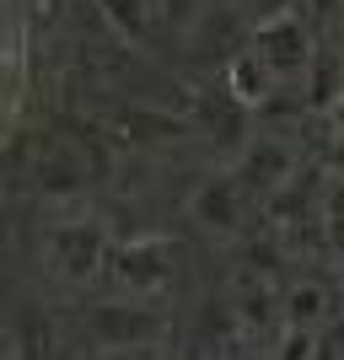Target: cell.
I'll list each match as a JSON object with an SVG mask.
<instances>
[{
    "label": "cell",
    "instance_id": "6da1fadb",
    "mask_svg": "<svg viewBox=\"0 0 344 360\" xmlns=\"http://www.w3.org/2000/svg\"><path fill=\"white\" fill-rule=\"evenodd\" d=\"M108 231L97 221H65L49 231V269L65 285H87L97 269H108Z\"/></svg>",
    "mask_w": 344,
    "mask_h": 360
},
{
    "label": "cell",
    "instance_id": "7a4b0ae2",
    "mask_svg": "<svg viewBox=\"0 0 344 360\" xmlns=\"http://www.w3.org/2000/svg\"><path fill=\"white\" fill-rule=\"evenodd\" d=\"M172 264H178V258H172V242L167 237H129L108 253V274H113L129 296H156V290H167Z\"/></svg>",
    "mask_w": 344,
    "mask_h": 360
},
{
    "label": "cell",
    "instance_id": "3957f363",
    "mask_svg": "<svg viewBox=\"0 0 344 360\" xmlns=\"http://www.w3.org/2000/svg\"><path fill=\"white\" fill-rule=\"evenodd\" d=\"M231 172H237V183L248 188V194L274 199V194L285 188V183H291V178L301 172L296 140H285V135H258V140H248Z\"/></svg>",
    "mask_w": 344,
    "mask_h": 360
},
{
    "label": "cell",
    "instance_id": "277c9868",
    "mask_svg": "<svg viewBox=\"0 0 344 360\" xmlns=\"http://www.w3.org/2000/svg\"><path fill=\"white\" fill-rule=\"evenodd\" d=\"M189 215L210 237H237L242 221H248V188L237 183V172H210L189 194Z\"/></svg>",
    "mask_w": 344,
    "mask_h": 360
},
{
    "label": "cell",
    "instance_id": "5b68a950",
    "mask_svg": "<svg viewBox=\"0 0 344 360\" xmlns=\"http://www.w3.org/2000/svg\"><path fill=\"white\" fill-rule=\"evenodd\" d=\"M248 49L253 54H264L269 60V70L280 75V81H296L312 70L317 60V44H312V27L301 22V16H285V22H269V27H258L253 38H248Z\"/></svg>",
    "mask_w": 344,
    "mask_h": 360
},
{
    "label": "cell",
    "instance_id": "8992f818",
    "mask_svg": "<svg viewBox=\"0 0 344 360\" xmlns=\"http://www.w3.org/2000/svg\"><path fill=\"white\" fill-rule=\"evenodd\" d=\"M91 339L113 345V349L156 345L162 339V317L151 307H140V301H103V307H91Z\"/></svg>",
    "mask_w": 344,
    "mask_h": 360
},
{
    "label": "cell",
    "instance_id": "52a82bcc",
    "mask_svg": "<svg viewBox=\"0 0 344 360\" xmlns=\"http://www.w3.org/2000/svg\"><path fill=\"white\" fill-rule=\"evenodd\" d=\"M280 75L269 70V60L264 54H253V49H242V54H231L226 60V91H231V103L237 108H269L274 97H280Z\"/></svg>",
    "mask_w": 344,
    "mask_h": 360
},
{
    "label": "cell",
    "instance_id": "ba28073f",
    "mask_svg": "<svg viewBox=\"0 0 344 360\" xmlns=\"http://www.w3.org/2000/svg\"><path fill=\"white\" fill-rule=\"evenodd\" d=\"M108 129L119 140H129V150H151L162 146V140L183 135V119H172V113H162V108H119V113H108Z\"/></svg>",
    "mask_w": 344,
    "mask_h": 360
},
{
    "label": "cell",
    "instance_id": "9c48e42d",
    "mask_svg": "<svg viewBox=\"0 0 344 360\" xmlns=\"http://www.w3.org/2000/svg\"><path fill=\"white\" fill-rule=\"evenodd\" d=\"M333 312H339V301H333L329 280H291V285H285V328L323 333Z\"/></svg>",
    "mask_w": 344,
    "mask_h": 360
},
{
    "label": "cell",
    "instance_id": "30bf717a",
    "mask_svg": "<svg viewBox=\"0 0 344 360\" xmlns=\"http://www.w3.org/2000/svg\"><path fill=\"white\" fill-rule=\"evenodd\" d=\"M301 113L312 108V113H333L344 103V54L339 49H317L312 70L301 75Z\"/></svg>",
    "mask_w": 344,
    "mask_h": 360
},
{
    "label": "cell",
    "instance_id": "8fae6325",
    "mask_svg": "<svg viewBox=\"0 0 344 360\" xmlns=\"http://www.w3.org/2000/svg\"><path fill=\"white\" fill-rule=\"evenodd\" d=\"M87 178V162L75 156V150H44V162H38V183H44V194H75Z\"/></svg>",
    "mask_w": 344,
    "mask_h": 360
},
{
    "label": "cell",
    "instance_id": "7c38bea8",
    "mask_svg": "<svg viewBox=\"0 0 344 360\" xmlns=\"http://www.w3.org/2000/svg\"><path fill=\"white\" fill-rule=\"evenodd\" d=\"M317 231H323V248L344 258V183H339V178L323 183V205H317Z\"/></svg>",
    "mask_w": 344,
    "mask_h": 360
},
{
    "label": "cell",
    "instance_id": "4fadbf2b",
    "mask_svg": "<svg viewBox=\"0 0 344 360\" xmlns=\"http://www.w3.org/2000/svg\"><path fill=\"white\" fill-rule=\"evenodd\" d=\"M274 360H317L323 355V333L312 328H280L274 333V345H269Z\"/></svg>",
    "mask_w": 344,
    "mask_h": 360
},
{
    "label": "cell",
    "instance_id": "5bb4252c",
    "mask_svg": "<svg viewBox=\"0 0 344 360\" xmlns=\"http://www.w3.org/2000/svg\"><path fill=\"white\" fill-rule=\"evenodd\" d=\"M231 6H237L242 11V22H248V27H269V22H285V16H301V6H307V0H231Z\"/></svg>",
    "mask_w": 344,
    "mask_h": 360
},
{
    "label": "cell",
    "instance_id": "9a60e30c",
    "mask_svg": "<svg viewBox=\"0 0 344 360\" xmlns=\"http://www.w3.org/2000/svg\"><path fill=\"white\" fill-rule=\"evenodd\" d=\"M103 6V16L113 22V27H124V32H146L151 27V0H97Z\"/></svg>",
    "mask_w": 344,
    "mask_h": 360
},
{
    "label": "cell",
    "instance_id": "2e32d148",
    "mask_svg": "<svg viewBox=\"0 0 344 360\" xmlns=\"http://www.w3.org/2000/svg\"><path fill=\"white\" fill-rule=\"evenodd\" d=\"M323 172L344 183V129L329 119V140H323Z\"/></svg>",
    "mask_w": 344,
    "mask_h": 360
},
{
    "label": "cell",
    "instance_id": "e0dca14e",
    "mask_svg": "<svg viewBox=\"0 0 344 360\" xmlns=\"http://www.w3.org/2000/svg\"><path fill=\"white\" fill-rule=\"evenodd\" d=\"M301 11H307V16H323V22H333V16L344 11V0H307Z\"/></svg>",
    "mask_w": 344,
    "mask_h": 360
},
{
    "label": "cell",
    "instance_id": "ac0fdd59",
    "mask_svg": "<svg viewBox=\"0 0 344 360\" xmlns=\"http://www.w3.org/2000/svg\"><path fill=\"white\" fill-rule=\"evenodd\" d=\"M329 27H333V49H339V54H344V11H339V16H333Z\"/></svg>",
    "mask_w": 344,
    "mask_h": 360
},
{
    "label": "cell",
    "instance_id": "d6986e66",
    "mask_svg": "<svg viewBox=\"0 0 344 360\" xmlns=\"http://www.w3.org/2000/svg\"><path fill=\"white\" fill-rule=\"evenodd\" d=\"M231 360H274V355H269V349H237Z\"/></svg>",
    "mask_w": 344,
    "mask_h": 360
},
{
    "label": "cell",
    "instance_id": "ffe728a7",
    "mask_svg": "<svg viewBox=\"0 0 344 360\" xmlns=\"http://www.w3.org/2000/svg\"><path fill=\"white\" fill-rule=\"evenodd\" d=\"M333 301H339V312H344V264H339V280H333Z\"/></svg>",
    "mask_w": 344,
    "mask_h": 360
},
{
    "label": "cell",
    "instance_id": "44dd1931",
    "mask_svg": "<svg viewBox=\"0 0 344 360\" xmlns=\"http://www.w3.org/2000/svg\"><path fill=\"white\" fill-rule=\"evenodd\" d=\"M162 360H178V355H162Z\"/></svg>",
    "mask_w": 344,
    "mask_h": 360
}]
</instances>
